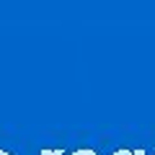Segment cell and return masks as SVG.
<instances>
[{"instance_id": "5b68a950", "label": "cell", "mask_w": 155, "mask_h": 155, "mask_svg": "<svg viewBox=\"0 0 155 155\" xmlns=\"http://www.w3.org/2000/svg\"><path fill=\"white\" fill-rule=\"evenodd\" d=\"M0 155H11V153H8V150H0Z\"/></svg>"}, {"instance_id": "277c9868", "label": "cell", "mask_w": 155, "mask_h": 155, "mask_svg": "<svg viewBox=\"0 0 155 155\" xmlns=\"http://www.w3.org/2000/svg\"><path fill=\"white\" fill-rule=\"evenodd\" d=\"M132 155H145V150H132Z\"/></svg>"}, {"instance_id": "7a4b0ae2", "label": "cell", "mask_w": 155, "mask_h": 155, "mask_svg": "<svg viewBox=\"0 0 155 155\" xmlns=\"http://www.w3.org/2000/svg\"><path fill=\"white\" fill-rule=\"evenodd\" d=\"M41 155H65L62 150H41Z\"/></svg>"}, {"instance_id": "3957f363", "label": "cell", "mask_w": 155, "mask_h": 155, "mask_svg": "<svg viewBox=\"0 0 155 155\" xmlns=\"http://www.w3.org/2000/svg\"><path fill=\"white\" fill-rule=\"evenodd\" d=\"M114 155H132V150H116Z\"/></svg>"}, {"instance_id": "6da1fadb", "label": "cell", "mask_w": 155, "mask_h": 155, "mask_svg": "<svg viewBox=\"0 0 155 155\" xmlns=\"http://www.w3.org/2000/svg\"><path fill=\"white\" fill-rule=\"evenodd\" d=\"M72 155H98V153H96V150H88V147H85V150H75Z\"/></svg>"}]
</instances>
